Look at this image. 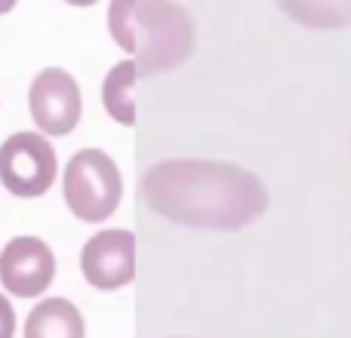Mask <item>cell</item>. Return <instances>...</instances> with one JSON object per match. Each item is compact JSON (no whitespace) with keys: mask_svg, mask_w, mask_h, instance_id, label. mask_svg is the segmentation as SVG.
<instances>
[{"mask_svg":"<svg viewBox=\"0 0 351 338\" xmlns=\"http://www.w3.org/2000/svg\"><path fill=\"white\" fill-rule=\"evenodd\" d=\"M142 200L182 228L243 231L268 212V187L256 172L222 160H160L142 175Z\"/></svg>","mask_w":351,"mask_h":338,"instance_id":"1","label":"cell"},{"mask_svg":"<svg viewBox=\"0 0 351 338\" xmlns=\"http://www.w3.org/2000/svg\"><path fill=\"white\" fill-rule=\"evenodd\" d=\"M108 31L130 55L139 77H160L194 53V16L176 0H111Z\"/></svg>","mask_w":351,"mask_h":338,"instance_id":"2","label":"cell"},{"mask_svg":"<svg viewBox=\"0 0 351 338\" xmlns=\"http://www.w3.org/2000/svg\"><path fill=\"white\" fill-rule=\"evenodd\" d=\"M65 203L74 218L99 224L114 216L123 197V179L117 164L99 148H84L65 166Z\"/></svg>","mask_w":351,"mask_h":338,"instance_id":"3","label":"cell"},{"mask_svg":"<svg viewBox=\"0 0 351 338\" xmlns=\"http://www.w3.org/2000/svg\"><path fill=\"white\" fill-rule=\"evenodd\" d=\"M56 181V148L43 133H12L0 145V185L12 197L34 200Z\"/></svg>","mask_w":351,"mask_h":338,"instance_id":"4","label":"cell"},{"mask_svg":"<svg viewBox=\"0 0 351 338\" xmlns=\"http://www.w3.org/2000/svg\"><path fill=\"white\" fill-rule=\"evenodd\" d=\"M28 108L31 120L37 123L43 135H62L74 133L84 114V99H80V86L62 68H43L28 90Z\"/></svg>","mask_w":351,"mask_h":338,"instance_id":"5","label":"cell"},{"mask_svg":"<svg viewBox=\"0 0 351 338\" xmlns=\"http://www.w3.org/2000/svg\"><path fill=\"white\" fill-rule=\"evenodd\" d=\"M80 274L99 292H117L136 280V237L127 228L99 231L80 249Z\"/></svg>","mask_w":351,"mask_h":338,"instance_id":"6","label":"cell"},{"mask_svg":"<svg viewBox=\"0 0 351 338\" xmlns=\"http://www.w3.org/2000/svg\"><path fill=\"white\" fill-rule=\"evenodd\" d=\"M56 280V255L40 237H12L0 252V283L10 296L37 298Z\"/></svg>","mask_w":351,"mask_h":338,"instance_id":"7","label":"cell"},{"mask_svg":"<svg viewBox=\"0 0 351 338\" xmlns=\"http://www.w3.org/2000/svg\"><path fill=\"white\" fill-rule=\"evenodd\" d=\"M86 326L77 304L68 298H47L25 320V338H84Z\"/></svg>","mask_w":351,"mask_h":338,"instance_id":"8","label":"cell"},{"mask_svg":"<svg viewBox=\"0 0 351 338\" xmlns=\"http://www.w3.org/2000/svg\"><path fill=\"white\" fill-rule=\"evenodd\" d=\"M278 6L290 22L311 31L351 28V0H278Z\"/></svg>","mask_w":351,"mask_h":338,"instance_id":"9","label":"cell"},{"mask_svg":"<svg viewBox=\"0 0 351 338\" xmlns=\"http://www.w3.org/2000/svg\"><path fill=\"white\" fill-rule=\"evenodd\" d=\"M139 80L133 62H117L102 80V105L117 123L123 127H136V99H133V86Z\"/></svg>","mask_w":351,"mask_h":338,"instance_id":"10","label":"cell"},{"mask_svg":"<svg viewBox=\"0 0 351 338\" xmlns=\"http://www.w3.org/2000/svg\"><path fill=\"white\" fill-rule=\"evenodd\" d=\"M12 333H16V311L0 292V338H12Z\"/></svg>","mask_w":351,"mask_h":338,"instance_id":"11","label":"cell"},{"mask_svg":"<svg viewBox=\"0 0 351 338\" xmlns=\"http://www.w3.org/2000/svg\"><path fill=\"white\" fill-rule=\"evenodd\" d=\"M16 3H19V0H0V16H6V12H10Z\"/></svg>","mask_w":351,"mask_h":338,"instance_id":"12","label":"cell"},{"mask_svg":"<svg viewBox=\"0 0 351 338\" xmlns=\"http://www.w3.org/2000/svg\"><path fill=\"white\" fill-rule=\"evenodd\" d=\"M65 3H71V6H93V3H99V0H65Z\"/></svg>","mask_w":351,"mask_h":338,"instance_id":"13","label":"cell"}]
</instances>
